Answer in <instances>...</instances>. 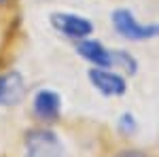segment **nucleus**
<instances>
[{
	"instance_id": "1",
	"label": "nucleus",
	"mask_w": 159,
	"mask_h": 157,
	"mask_svg": "<svg viewBox=\"0 0 159 157\" xmlns=\"http://www.w3.org/2000/svg\"><path fill=\"white\" fill-rule=\"evenodd\" d=\"M24 157H68V151L61 138L51 125L30 127L21 138Z\"/></svg>"
},
{
	"instance_id": "2",
	"label": "nucleus",
	"mask_w": 159,
	"mask_h": 157,
	"mask_svg": "<svg viewBox=\"0 0 159 157\" xmlns=\"http://www.w3.org/2000/svg\"><path fill=\"white\" fill-rule=\"evenodd\" d=\"M110 24L117 36L129 43H148L159 38V19L157 21H140L129 9H115L110 13Z\"/></svg>"
},
{
	"instance_id": "3",
	"label": "nucleus",
	"mask_w": 159,
	"mask_h": 157,
	"mask_svg": "<svg viewBox=\"0 0 159 157\" xmlns=\"http://www.w3.org/2000/svg\"><path fill=\"white\" fill-rule=\"evenodd\" d=\"M87 81L102 98H125L127 96V76L110 66H89Z\"/></svg>"
},
{
	"instance_id": "4",
	"label": "nucleus",
	"mask_w": 159,
	"mask_h": 157,
	"mask_svg": "<svg viewBox=\"0 0 159 157\" xmlns=\"http://www.w3.org/2000/svg\"><path fill=\"white\" fill-rule=\"evenodd\" d=\"M49 24L57 34H61L64 38H68L72 43L87 36H93V32H96V24L89 17L79 15V13L55 11L49 15Z\"/></svg>"
},
{
	"instance_id": "5",
	"label": "nucleus",
	"mask_w": 159,
	"mask_h": 157,
	"mask_svg": "<svg viewBox=\"0 0 159 157\" xmlns=\"http://www.w3.org/2000/svg\"><path fill=\"white\" fill-rule=\"evenodd\" d=\"M61 106H64L61 96L55 89H51V87H43V89H38L32 96V115L43 125H53L60 119Z\"/></svg>"
},
{
	"instance_id": "6",
	"label": "nucleus",
	"mask_w": 159,
	"mask_h": 157,
	"mask_svg": "<svg viewBox=\"0 0 159 157\" xmlns=\"http://www.w3.org/2000/svg\"><path fill=\"white\" fill-rule=\"evenodd\" d=\"M74 51L81 60H85L89 66H110L112 68V55L110 49L93 36L81 38L74 43Z\"/></svg>"
},
{
	"instance_id": "7",
	"label": "nucleus",
	"mask_w": 159,
	"mask_h": 157,
	"mask_svg": "<svg viewBox=\"0 0 159 157\" xmlns=\"http://www.w3.org/2000/svg\"><path fill=\"white\" fill-rule=\"evenodd\" d=\"M25 96V83L19 72L0 74V106H17Z\"/></svg>"
},
{
	"instance_id": "8",
	"label": "nucleus",
	"mask_w": 159,
	"mask_h": 157,
	"mask_svg": "<svg viewBox=\"0 0 159 157\" xmlns=\"http://www.w3.org/2000/svg\"><path fill=\"white\" fill-rule=\"evenodd\" d=\"M110 55H112V68L125 74L127 79H134L140 72V62L129 49H110Z\"/></svg>"
},
{
	"instance_id": "9",
	"label": "nucleus",
	"mask_w": 159,
	"mask_h": 157,
	"mask_svg": "<svg viewBox=\"0 0 159 157\" xmlns=\"http://www.w3.org/2000/svg\"><path fill=\"white\" fill-rule=\"evenodd\" d=\"M138 119H136V115L132 110H125L121 113L119 117H117V123H115V127H117V132L121 134L123 138H134L136 134H138Z\"/></svg>"
},
{
	"instance_id": "10",
	"label": "nucleus",
	"mask_w": 159,
	"mask_h": 157,
	"mask_svg": "<svg viewBox=\"0 0 159 157\" xmlns=\"http://www.w3.org/2000/svg\"><path fill=\"white\" fill-rule=\"evenodd\" d=\"M110 157H153L151 153H147L144 149H136V146H125V149H119L115 151Z\"/></svg>"
},
{
	"instance_id": "11",
	"label": "nucleus",
	"mask_w": 159,
	"mask_h": 157,
	"mask_svg": "<svg viewBox=\"0 0 159 157\" xmlns=\"http://www.w3.org/2000/svg\"><path fill=\"white\" fill-rule=\"evenodd\" d=\"M7 2H9V0H0V7H4V4H7Z\"/></svg>"
}]
</instances>
